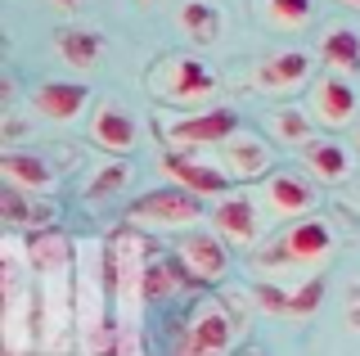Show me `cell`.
Masks as SVG:
<instances>
[{
  "label": "cell",
  "instance_id": "6da1fadb",
  "mask_svg": "<svg viewBox=\"0 0 360 356\" xmlns=\"http://www.w3.org/2000/svg\"><path fill=\"white\" fill-rule=\"evenodd\" d=\"M333 243H338L333 226L320 212H311L302 221H288L275 239H266L252 258V271L262 275V280H292V275L311 280V271H320V266L329 262Z\"/></svg>",
  "mask_w": 360,
  "mask_h": 356
},
{
  "label": "cell",
  "instance_id": "7a4b0ae2",
  "mask_svg": "<svg viewBox=\"0 0 360 356\" xmlns=\"http://www.w3.org/2000/svg\"><path fill=\"white\" fill-rule=\"evenodd\" d=\"M207 217V198L180 190V185H162V190L140 194L127 208V226L131 230H149V235H167V230H189Z\"/></svg>",
  "mask_w": 360,
  "mask_h": 356
},
{
  "label": "cell",
  "instance_id": "3957f363",
  "mask_svg": "<svg viewBox=\"0 0 360 356\" xmlns=\"http://www.w3.org/2000/svg\"><path fill=\"white\" fill-rule=\"evenodd\" d=\"M217 86H221L217 68L198 54H167L149 68V91L162 104H202L217 95Z\"/></svg>",
  "mask_w": 360,
  "mask_h": 356
},
{
  "label": "cell",
  "instance_id": "277c9868",
  "mask_svg": "<svg viewBox=\"0 0 360 356\" xmlns=\"http://www.w3.org/2000/svg\"><path fill=\"white\" fill-rule=\"evenodd\" d=\"M234 338H239L234 316L217 303V298H202V303H194L185 329H180L176 356H230Z\"/></svg>",
  "mask_w": 360,
  "mask_h": 356
},
{
  "label": "cell",
  "instance_id": "5b68a950",
  "mask_svg": "<svg viewBox=\"0 0 360 356\" xmlns=\"http://www.w3.org/2000/svg\"><path fill=\"white\" fill-rule=\"evenodd\" d=\"M162 176L172 185H180V190H189V194H198V198H225L230 194V172L217 163V158H207V153H198V149H167L162 153Z\"/></svg>",
  "mask_w": 360,
  "mask_h": 356
},
{
  "label": "cell",
  "instance_id": "8992f818",
  "mask_svg": "<svg viewBox=\"0 0 360 356\" xmlns=\"http://www.w3.org/2000/svg\"><path fill=\"white\" fill-rule=\"evenodd\" d=\"M158 131L172 149H217L221 140H230L239 131V113L234 108H202V113H185V117H162Z\"/></svg>",
  "mask_w": 360,
  "mask_h": 356
},
{
  "label": "cell",
  "instance_id": "52a82bcc",
  "mask_svg": "<svg viewBox=\"0 0 360 356\" xmlns=\"http://www.w3.org/2000/svg\"><path fill=\"white\" fill-rule=\"evenodd\" d=\"M311 72H315V54L288 46L252 63V86L262 95H297L311 86Z\"/></svg>",
  "mask_w": 360,
  "mask_h": 356
},
{
  "label": "cell",
  "instance_id": "ba28073f",
  "mask_svg": "<svg viewBox=\"0 0 360 356\" xmlns=\"http://www.w3.org/2000/svg\"><path fill=\"white\" fill-rule=\"evenodd\" d=\"M212 226H217V235L225 243L252 248V243H262V235H266V212H262V203L248 198V194H225V198H217V208H212Z\"/></svg>",
  "mask_w": 360,
  "mask_h": 356
},
{
  "label": "cell",
  "instance_id": "9c48e42d",
  "mask_svg": "<svg viewBox=\"0 0 360 356\" xmlns=\"http://www.w3.org/2000/svg\"><path fill=\"white\" fill-rule=\"evenodd\" d=\"M262 198H266V212L279 221H302L320 208V190L302 172H270L262 185Z\"/></svg>",
  "mask_w": 360,
  "mask_h": 356
},
{
  "label": "cell",
  "instance_id": "30bf717a",
  "mask_svg": "<svg viewBox=\"0 0 360 356\" xmlns=\"http://www.w3.org/2000/svg\"><path fill=\"white\" fill-rule=\"evenodd\" d=\"M356 113H360V91L342 72H324L320 82L311 86V117L320 122V127L342 131V127L356 122Z\"/></svg>",
  "mask_w": 360,
  "mask_h": 356
},
{
  "label": "cell",
  "instance_id": "8fae6325",
  "mask_svg": "<svg viewBox=\"0 0 360 356\" xmlns=\"http://www.w3.org/2000/svg\"><path fill=\"white\" fill-rule=\"evenodd\" d=\"M176 258H180V266H185V275L198 280V284H217V280H225V271H230L225 239L212 235V230H189V235H180Z\"/></svg>",
  "mask_w": 360,
  "mask_h": 356
},
{
  "label": "cell",
  "instance_id": "7c38bea8",
  "mask_svg": "<svg viewBox=\"0 0 360 356\" xmlns=\"http://www.w3.org/2000/svg\"><path fill=\"white\" fill-rule=\"evenodd\" d=\"M217 163L230 172V181H257V176H270L275 149H270V140H262L257 131L239 127L230 140L217 144Z\"/></svg>",
  "mask_w": 360,
  "mask_h": 356
},
{
  "label": "cell",
  "instance_id": "4fadbf2b",
  "mask_svg": "<svg viewBox=\"0 0 360 356\" xmlns=\"http://www.w3.org/2000/svg\"><path fill=\"white\" fill-rule=\"evenodd\" d=\"M90 140L104 153H112V158H127V153H135V144H140V122L127 113V104L99 99L95 117H90Z\"/></svg>",
  "mask_w": 360,
  "mask_h": 356
},
{
  "label": "cell",
  "instance_id": "5bb4252c",
  "mask_svg": "<svg viewBox=\"0 0 360 356\" xmlns=\"http://www.w3.org/2000/svg\"><path fill=\"white\" fill-rule=\"evenodd\" d=\"M252 298H257V307H266V311H275V316H311L315 307H320V298H324V288L320 280H262L252 288Z\"/></svg>",
  "mask_w": 360,
  "mask_h": 356
},
{
  "label": "cell",
  "instance_id": "9a60e30c",
  "mask_svg": "<svg viewBox=\"0 0 360 356\" xmlns=\"http://www.w3.org/2000/svg\"><path fill=\"white\" fill-rule=\"evenodd\" d=\"M27 104L37 108L45 122H77L90 104V86L86 82H41L27 95Z\"/></svg>",
  "mask_w": 360,
  "mask_h": 356
},
{
  "label": "cell",
  "instance_id": "2e32d148",
  "mask_svg": "<svg viewBox=\"0 0 360 356\" xmlns=\"http://www.w3.org/2000/svg\"><path fill=\"white\" fill-rule=\"evenodd\" d=\"M0 176H5L9 190H22V194H50L54 190V167L32 149H5Z\"/></svg>",
  "mask_w": 360,
  "mask_h": 356
},
{
  "label": "cell",
  "instance_id": "e0dca14e",
  "mask_svg": "<svg viewBox=\"0 0 360 356\" xmlns=\"http://www.w3.org/2000/svg\"><path fill=\"white\" fill-rule=\"evenodd\" d=\"M297 153H302V163H307V172L320 176V181H347L352 167H356L352 149H347L342 140H333V136H311Z\"/></svg>",
  "mask_w": 360,
  "mask_h": 356
},
{
  "label": "cell",
  "instance_id": "ac0fdd59",
  "mask_svg": "<svg viewBox=\"0 0 360 356\" xmlns=\"http://www.w3.org/2000/svg\"><path fill=\"white\" fill-rule=\"evenodd\" d=\"M180 32H185V41H194V46L221 41L225 37L221 5H212V0H180Z\"/></svg>",
  "mask_w": 360,
  "mask_h": 356
},
{
  "label": "cell",
  "instance_id": "d6986e66",
  "mask_svg": "<svg viewBox=\"0 0 360 356\" xmlns=\"http://www.w3.org/2000/svg\"><path fill=\"white\" fill-rule=\"evenodd\" d=\"M320 59L329 63V72H360V32L347 27V23H333L324 27L320 37Z\"/></svg>",
  "mask_w": 360,
  "mask_h": 356
},
{
  "label": "cell",
  "instance_id": "ffe728a7",
  "mask_svg": "<svg viewBox=\"0 0 360 356\" xmlns=\"http://www.w3.org/2000/svg\"><path fill=\"white\" fill-rule=\"evenodd\" d=\"M54 50H59V59L68 68H95L99 59H104V37H99L95 27H63L59 37H54Z\"/></svg>",
  "mask_w": 360,
  "mask_h": 356
},
{
  "label": "cell",
  "instance_id": "44dd1931",
  "mask_svg": "<svg viewBox=\"0 0 360 356\" xmlns=\"http://www.w3.org/2000/svg\"><path fill=\"white\" fill-rule=\"evenodd\" d=\"M257 14L275 32H302L315 18V0H257Z\"/></svg>",
  "mask_w": 360,
  "mask_h": 356
},
{
  "label": "cell",
  "instance_id": "7402d4cb",
  "mask_svg": "<svg viewBox=\"0 0 360 356\" xmlns=\"http://www.w3.org/2000/svg\"><path fill=\"white\" fill-rule=\"evenodd\" d=\"M5 221H9V226L50 230L54 208L50 203H37V194H22V190H9V185H5Z\"/></svg>",
  "mask_w": 360,
  "mask_h": 356
},
{
  "label": "cell",
  "instance_id": "603a6c76",
  "mask_svg": "<svg viewBox=\"0 0 360 356\" xmlns=\"http://www.w3.org/2000/svg\"><path fill=\"white\" fill-rule=\"evenodd\" d=\"M180 258L176 253H149V275H144V284H149V298H172L180 288Z\"/></svg>",
  "mask_w": 360,
  "mask_h": 356
},
{
  "label": "cell",
  "instance_id": "cb8c5ba5",
  "mask_svg": "<svg viewBox=\"0 0 360 356\" xmlns=\"http://www.w3.org/2000/svg\"><path fill=\"white\" fill-rule=\"evenodd\" d=\"M270 136L275 140H284V144H292V149H302L315 131H311V117L302 113V108H279V113H270Z\"/></svg>",
  "mask_w": 360,
  "mask_h": 356
},
{
  "label": "cell",
  "instance_id": "d4e9b609",
  "mask_svg": "<svg viewBox=\"0 0 360 356\" xmlns=\"http://www.w3.org/2000/svg\"><path fill=\"white\" fill-rule=\"evenodd\" d=\"M127 181H131V167H127V163H112L108 172H99L95 181H90L86 198H90V203H95V198H108V194H117V190H122Z\"/></svg>",
  "mask_w": 360,
  "mask_h": 356
},
{
  "label": "cell",
  "instance_id": "484cf974",
  "mask_svg": "<svg viewBox=\"0 0 360 356\" xmlns=\"http://www.w3.org/2000/svg\"><path fill=\"white\" fill-rule=\"evenodd\" d=\"M347 320H352V325L360 329V293L352 298V303H347Z\"/></svg>",
  "mask_w": 360,
  "mask_h": 356
},
{
  "label": "cell",
  "instance_id": "4316f807",
  "mask_svg": "<svg viewBox=\"0 0 360 356\" xmlns=\"http://www.w3.org/2000/svg\"><path fill=\"white\" fill-rule=\"evenodd\" d=\"M50 5H63V9H77V5H82V0H50Z\"/></svg>",
  "mask_w": 360,
  "mask_h": 356
},
{
  "label": "cell",
  "instance_id": "83f0119b",
  "mask_svg": "<svg viewBox=\"0 0 360 356\" xmlns=\"http://www.w3.org/2000/svg\"><path fill=\"white\" fill-rule=\"evenodd\" d=\"M342 5H352V9H360V0H342Z\"/></svg>",
  "mask_w": 360,
  "mask_h": 356
},
{
  "label": "cell",
  "instance_id": "f1b7e54d",
  "mask_svg": "<svg viewBox=\"0 0 360 356\" xmlns=\"http://www.w3.org/2000/svg\"><path fill=\"white\" fill-rule=\"evenodd\" d=\"M356 158H360V131H356Z\"/></svg>",
  "mask_w": 360,
  "mask_h": 356
},
{
  "label": "cell",
  "instance_id": "f546056e",
  "mask_svg": "<svg viewBox=\"0 0 360 356\" xmlns=\"http://www.w3.org/2000/svg\"><path fill=\"white\" fill-rule=\"evenodd\" d=\"M140 5H158V0H140Z\"/></svg>",
  "mask_w": 360,
  "mask_h": 356
}]
</instances>
